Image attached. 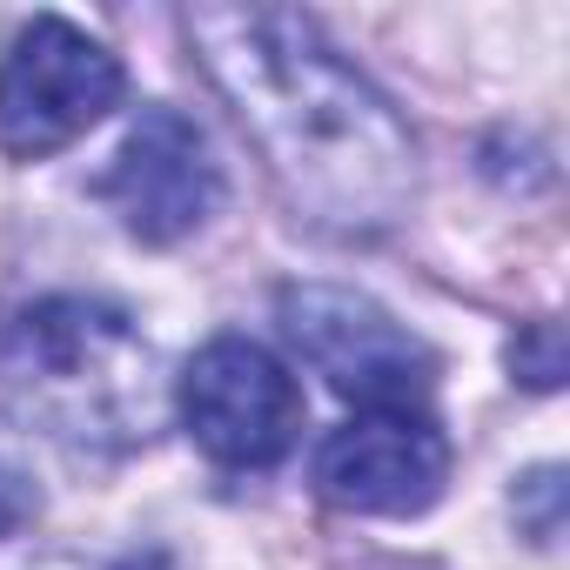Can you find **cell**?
<instances>
[{
	"label": "cell",
	"mask_w": 570,
	"mask_h": 570,
	"mask_svg": "<svg viewBox=\"0 0 570 570\" xmlns=\"http://www.w3.org/2000/svg\"><path fill=\"white\" fill-rule=\"evenodd\" d=\"M181 28L296 215L350 242L390 235L410 215L416 141L403 115L303 14L188 8Z\"/></svg>",
	"instance_id": "obj_1"
},
{
	"label": "cell",
	"mask_w": 570,
	"mask_h": 570,
	"mask_svg": "<svg viewBox=\"0 0 570 570\" xmlns=\"http://www.w3.org/2000/svg\"><path fill=\"white\" fill-rule=\"evenodd\" d=\"M0 416L75 456H121L155 430V356L108 303H28L0 330Z\"/></svg>",
	"instance_id": "obj_2"
},
{
	"label": "cell",
	"mask_w": 570,
	"mask_h": 570,
	"mask_svg": "<svg viewBox=\"0 0 570 570\" xmlns=\"http://www.w3.org/2000/svg\"><path fill=\"white\" fill-rule=\"evenodd\" d=\"M115 101H121V61L75 21L41 14L0 61V148L14 161H41L75 135H88Z\"/></svg>",
	"instance_id": "obj_3"
},
{
	"label": "cell",
	"mask_w": 570,
	"mask_h": 570,
	"mask_svg": "<svg viewBox=\"0 0 570 570\" xmlns=\"http://www.w3.org/2000/svg\"><path fill=\"white\" fill-rule=\"evenodd\" d=\"M181 416L195 443L228 470H268L303 430V390L262 343L215 336L181 376Z\"/></svg>",
	"instance_id": "obj_4"
},
{
	"label": "cell",
	"mask_w": 570,
	"mask_h": 570,
	"mask_svg": "<svg viewBox=\"0 0 570 570\" xmlns=\"http://www.w3.org/2000/svg\"><path fill=\"white\" fill-rule=\"evenodd\" d=\"M282 323H289L296 350L330 376V390L356 396L363 410H410L436 376V356L356 289H323V282L289 289Z\"/></svg>",
	"instance_id": "obj_5"
},
{
	"label": "cell",
	"mask_w": 570,
	"mask_h": 570,
	"mask_svg": "<svg viewBox=\"0 0 570 570\" xmlns=\"http://www.w3.org/2000/svg\"><path fill=\"white\" fill-rule=\"evenodd\" d=\"M101 195L115 202V215L128 222V235L168 248L181 235H195L215 208H222V168L202 141V128L175 108H141V121L128 128Z\"/></svg>",
	"instance_id": "obj_6"
},
{
	"label": "cell",
	"mask_w": 570,
	"mask_h": 570,
	"mask_svg": "<svg viewBox=\"0 0 570 570\" xmlns=\"http://www.w3.org/2000/svg\"><path fill=\"white\" fill-rule=\"evenodd\" d=\"M443 476H450V443L416 410H370L343 423L316 456L323 497L363 517H416L443 497Z\"/></svg>",
	"instance_id": "obj_7"
},
{
	"label": "cell",
	"mask_w": 570,
	"mask_h": 570,
	"mask_svg": "<svg viewBox=\"0 0 570 570\" xmlns=\"http://www.w3.org/2000/svg\"><path fill=\"white\" fill-rule=\"evenodd\" d=\"M510 370H517L530 390H557V383H563V336H557V323H530V330L510 343Z\"/></svg>",
	"instance_id": "obj_8"
},
{
	"label": "cell",
	"mask_w": 570,
	"mask_h": 570,
	"mask_svg": "<svg viewBox=\"0 0 570 570\" xmlns=\"http://www.w3.org/2000/svg\"><path fill=\"white\" fill-rule=\"evenodd\" d=\"M517 517L530 523L537 543H557V530H563V476H557V470L523 476V483H517Z\"/></svg>",
	"instance_id": "obj_9"
},
{
	"label": "cell",
	"mask_w": 570,
	"mask_h": 570,
	"mask_svg": "<svg viewBox=\"0 0 570 570\" xmlns=\"http://www.w3.org/2000/svg\"><path fill=\"white\" fill-rule=\"evenodd\" d=\"M21 517H28V490H21L14 470H0V537L21 530Z\"/></svg>",
	"instance_id": "obj_10"
},
{
	"label": "cell",
	"mask_w": 570,
	"mask_h": 570,
	"mask_svg": "<svg viewBox=\"0 0 570 570\" xmlns=\"http://www.w3.org/2000/svg\"><path fill=\"white\" fill-rule=\"evenodd\" d=\"M108 570H175L161 550H141V557H121V563H108Z\"/></svg>",
	"instance_id": "obj_11"
}]
</instances>
